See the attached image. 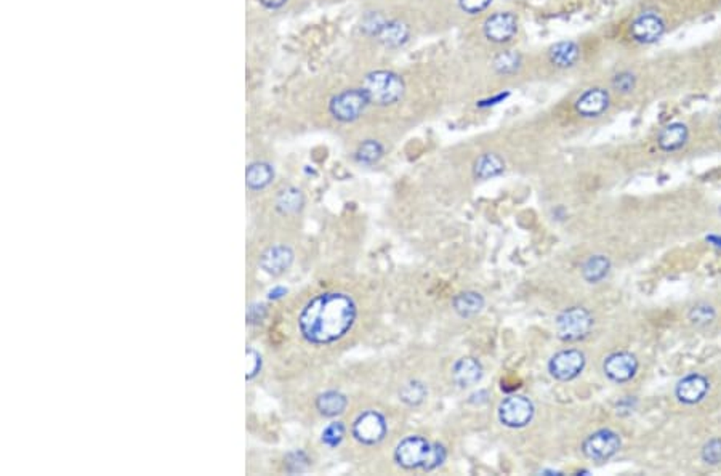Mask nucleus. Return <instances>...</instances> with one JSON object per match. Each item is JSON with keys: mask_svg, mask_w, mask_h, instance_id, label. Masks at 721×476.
I'll list each match as a JSON object with an SVG mask.
<instances>
[{"mask_svg": "<svg viewBox=\"0 0 721 476\" xmlns=\"http://www.w3.org/2000/svg\"><path fill=\"white\" fill-rule=\"evenodd\" d=\"M356 321V303L347 293H319L300 313L298 328L306 342L329 345L340 340Z\"/></svg>", "mask_w": 721, "mask_h": 476, "instance_id": "nucleus-1", "label": "nucleus"}, {"mask_svg": "<svg viewBox=\"0 0 721 476\" xmlns=\"http://www.w3.org/2000/svg\"><path fill=\"white\" fill-rule=\"evenodd\" d=\"M446 448L423 436H407L394 449V460L406 470H435L446 460Z\"/></svg>", "mask_w": 721, "mask_h": 476, "instance_id": "nucleus-2", "label": "nucleus"}, {"mask_svg": "<svg viewBox=\"0 0 721 476\" xmlns=\"http://www.w3.org/2000/svg\"><path fill=\"white\" fill-rule=\"evenodd\" d=\"M406 84L399 74L393 71H374L362 82V92L371 104L391 106L404 95Z\"/></svg>", "mask_w": 721, "mask_h": 476, "instance_id": "nucleus-3", "label": "nucleus"}, {"mask_svg": "<svg viewBox=\"0 0 721 476\" xmlns=\"http://www.w3.org/2000/svg\"><path fill=\"white\" fill-rule=\"evenodd\" d=\"M667 18L654 9L638 13L629 26L630 39L635 43H639V45H653V43L659 42L667 34Z\"/></svg>", "mask_w": 721, "mask_h": 476, "instance_id": "nucleus-4", "label": "nucleus"}, {"mask_svg": "<svg viewBox=\"0 0 721 476\" xmlns=\"http://www.w3.org/2000/svg\"><path fill=\"white\" fill-rule=\"evenodd\" d=\"M555 325L556 334L563 342H579L590 334L593 328V316L584 306H570V308L563 310L558 315Z\"/></svg>", "mask_w": 721, "mask_h": 476, "instance_id": "nucleus-5", "label": "nucleus"}, {"mask_svg": "<svg viewBox=\"0 0 721 476\" xmlns=\"http://www.w3.org/2000/svg\"><path fill=\"white\" fill-rule=\"evenodd\" d=\"M536 407L521 394H510L499 406V421L509 428H523L534 418Z\"/></svg>", "mask_w": 721, "mask_h": 476, "instance_id": "nucleus-6", "label": "nucleus"}, {"mask_svg": "<svg viewBox=\"0 0 721 476\" xmlns=\"http://www.w3.org/2000/svg\"><path fill=\"white\" fill-rule=\"evenodd\" d=\"M620 446L622 441L616 431L603 428L585 438L582 443V453L593 462H606L619 453Z\"/></svg>", "mask_w": 721, "mask_h": 476, "instance_id": "nucleus-7", "label": "nucleus"}, {"mask_svg": "<svg viewBox=\"0 0 721 476\" xmlns=\"http://www.w3.org/2000/svg\"><path fill=\"white\" fill-rule=\"evenodd\" d=\"M369 99L362 89H349L332 98L330 112L337 121L353 122L367 108Z\"/></svg>", "mask_w": 721, "mask_h": 476, "instance_id": "nucleus-8", "label": "nucleus"}, {"mask_svg": "<svg viewBox=\"0 0 721 476\" xmlns=\"http://www.w3.org/2000/svg\"><path fill=\"white\" fill-rule=\"evenodd\" d=\"M585 355L580 350H563L558 352L548 362V371L551 377L561 382H569L579 377L585 367Z\"/></svg>", "mask_w": 721, "mask_h": 476, "instance_id": "nucleus-9", "label": "nucleus"}, {"mask_svg": "<svg viewBox=\"0 0 721 476\" xmlns=\"http://www.w3.org/2000/svg\"><path fill=\"white\" fill-rule=\"evenodd\" d=\"M386 421L377 411H367L356 418L353 425V436L361 444L374 446L384 441L386 435Z\"/></svg>", "mask_w": 721, "mask_h": 476, "instance_id": "nucleus-10", "label": "nucleus"}, {"mask_svg": "<svg viewBox=\"0 0 721 476\" xmlns=\"http://www.w3.org/2000/svg\"><path fill=\"white\" fill-rule=\"evenodd\" d=\"M638 359L635 355L629 352H617L607 356L603 364V371L606 377L616 382V384H625L635 377L638 372Z\"/></svg>", "mask_w": 721, "mask_h": 476, "instance_id": "nucleus-11", "label": "nucleus"}, {"mask_svg": "<svg viewBox=\"0 0 721 476\" xmlns=\"http://www.w3.org/2000/svg\"><path fill=\"white\" fill-rule=\"evenodd\" d=\"M611 104L609 92L601 87H592V89L580 93V97L575 99L574 108L575 112L582 117L593 119L603 116Z\"/></svg>", "mask_w": 721, "mask_h": 476, "instance_id": "nucleus-12", "label": "nucleus"}, {"mask_svg": "<svg viewBox=\"0 0 721 476\" xmlns=\"http://www.w3.org/2000/svg\"><path fill=\"white\" fill-rule=\"evenodd\" d=\"M482 31H484L487 40L494 43H505L515 37L518 31V21L513 13L499 11V13L487 18Z\"/></svg>", "mask_w": 721, "mask_h": 476, "instance_id": "nucleus-13", "label": "nucleus"}, {"mask_svg": "<svg viewBox=\"0 0 721 476\" xmlns=\"http://www.w3.org/2000/svg\"><path fill=\"white\" fill-rule=\"evenodd\" d=\"M710 384L700 374H689L683 377L675 388V396L683 404H698L705 398Z\"/></svg>", "mask_w": 721, "mask_h": 476, "instance_id": "nucleus-14", "label": "nucleus"}, {"mask_svg": "<svg viewBox=\"0 0 721 476\" xmlns=\"http://www.w3.org/2000/svg\"><path fill=\"white\" fill-rule=\"evenodd\" d=\"M293 261V252L286 246H276L268 249L260 259V266L273 276L286 273Z\"/></svg>", "mask_w": 721, "mask_h": 476, "instance_id": "nucleus-15", "label": "nucleus"}, {"mask_svg": "<svg viewBox=\"0 0 721 476\" xmlns=\"http://www.w3.org/2000/svg\"><path fill=\"white\" fill-rule=\"evenodd\" d=\"M548 60L558 70H570L580 60V47L574 40H561L555 43L548 52Z\"/></svg>", "mask_w": 721, "mask_h": 476, "instance_id": "nucleus-16", "label": "nucleus"}, {"mask_svg": "<svg viewBox=\"0 0 721 476\" xmlns=\"http://www.w3.org/2000/svg\"><path fill=\"white\" fill-rule=\"evenodd\" d=\"M452 379L460 388H470L476 385L482 379L481 362L476 358H472V356H465V358L459 359L452 367Z\"/></svg>", "mask_w": 721, "mask_h": 476, "instance_id": "nucleus-17", "label": "nucleus"}, {"mask_svg": "<svg viewBox=\"0 0 721 476\" xmlns=\"http://www.w3.org/2000/svg\"><path fill=\"white\" fill-rule=\"evenodd\" d=\"M689 130L685 124L673 122L663 127L657 135V146L666 153L678 151L688 143Z\"/></svg>", "mask_w": 721, "mask_h": 476, "instance_id": "nucleus-18", "label": "nucleus"}, {"mask_svg": "<svg viewBox=\"0 0 721 476\" xmlns=\"http://www.w3.org/2000/svg\"><path fill=\"white\" fill-rule=\"evenodd\" d=\"M411 37V26L406 21L401 20H390L384 24V28L380 29L377 34V39L384 43V45L390 48H398L409 40Z\"/></svg>", "mask_w": 721, "mask_h": 476, "instance_id": "nucleus-19", "label": "nucleus"}, {"mask_svg": "<svg viewBox=\"0 0 721 476\" xmlns=\"http://www.w3.org/2000/svg\"><path fill=\"white\" fill-rule=\"evenodd\" d=\"M452 306L455 313L462 318H472L484 308V298L478 292H460L457 293L452 300Z\"/></svg>", "mask_w": 721, "mask_h": 476, "instance_id": "nucleus-20", "label": "nucleus"}, {"mask_svg": "<svg viewBox=\"0 0 721 476\" xmlns=\"http://www.w3.org/2000/svg\"><path fill=\"white\" fill-rule=\"evenodd\" d=\"M504 171H505V162L499 154L486 153L475 162V177L479 178V180L495 178V177H499V175L504 173Z\"/></svg>", "mask_w": 721, "mask_h": 476, "instance_id": "nucleus-21", "label": "nucleus"}, {"mask_svg": "<svg viewBox=\"0 0 721 476\" xmlns=\"http://www.w3.org/2000/svg\"><path fill=\"white\" fill-rule=\"evenodd\" d=\"M348 406V399L345 394L338 391H327L321 394L316 401L318 411L325 417H337L345 412Z\"/></svg>", "mask_w": 721, "mask_h": 476, "instance_id": "nucleus-22", "label": "nucleus"}, {"mask_svg": "<svg viewBox=\"0 0 721 476\" xmlns=\"http://www.w3.org/2000/svg\"><path fill=\"white\" fill-rule=\"evenodd\" d=\"M611 269V261L605 255H593L582 265V276L590 284H597L607 276Z\"/></svg>", "mask_w": 721, "mask_h": 476, "instance_id": "nucleus-23", "label": "nucleus"}, {"mask_svg": "<svg viewBox=\"0 0 721 476\" xmlns=\"http://www.w3.org/2000/svg\"><path fill=\"white\" fill-rule=\"evenodd\" d=\"M246 177H247V186L250 188V190L259 191L271 183L273 178H274V171H273L271 166L265 164V162H255V164L249 166Z\"/></svg>", "mask_w": 721, "mask_h": 476, "instance_id": "nucleus-24", "label": "nucleus"}, {"mask_svg": "<svg viewBox=\"0 0 721 476\" xmlns=\"http://www.w3.org/2000/svg\"><path fill=\"white\" fill-rule=\"evenodd\" d=\"M426 396H428V390H426L423 382H420V380L407 382V384L401 386V390H399V399L403 401L404 404L411 406V407H417L420 404H423Z\"/></svg>", "mask_w": 721, "mask_h": 476, "instance_id": "nucleus-25", "label": "nucleus"}, {"mask_svg": "<svg viewBox=\"0 0 721 476\" xmlns=\"http://www.w3.org/2000/svg\"><path fill=\"white\" fill-rule=\"evenodd\" d=\"M303 194L302 191L296 190V188H287V190L282 191L278 198V202H276V207L281 212V214L288 215L296 214L300 209L303 207Z\"/></svg>", "mask_w": 721, "mask_h": 476, "instance_id": "nucleus-26", "label": "nucleus"}, {"mask_svg": "<svg viewBox=\"0 0 721 476\" xmlns=\"http://www.w3.org/2000/svg\"><path fill=\"white\" fill-rule=\"evenodd\" d=\"M519 66H521V55L513 52V50L499 53L494 60V70L495 72L502 74V76L515 74L519 70Z\"/></svg>", "mask_w": 721, "mask_h": 476, "instance_id": "nucleus-27", "label": "nucleus"}, {"mask_svg": "<svg viewBox=\"0 0 721 476\" xmlns=\"http://www.w3.org/2000/svg\"><path fill=\"white\" fill-rule=\"evenodd\" d=\"M381 156H384V146L375 140H366L364 143H361L356 151V159L361 164H375L381 159Z\"/></svg>", "mask_w": 721, "mask_h": 476, "instance_id": "nucleus-28", "label": "nucleus"}, {"mask_svg": "<svg viewBox=\"0 0 721 476\" xmlns=\"http://www.w3.org/2000/svg\"><path fill=\"white\" fill-rule=\"evenodd\" d=\"M715 308L710 305L707 303H698L694 305L691 310H689L688 313V319L691 321V324L698 325V328H704V325H708L713 323L715 319Z\"/></svg>", "mask_w": 721, "mask_h": 476, "instance_id": "nucleus-29", "label": "nucleus"}, {"mask_svg": "<svg viewBox=\"0 0 721 476\" xmlns=\"http://www.w3.org/2000/svg\"><path fill=\"white\" fill-rule=\"evenodd\" d=\"M636 82L638 79L635 74L630 71H620L612 77V89L620 95H629L636 89Z\"/></svg>", "mask_w": 721, "mask_h": 476, "instance_id": "nucleus-30", "label": "nucleus"}, {"mask_svg": "<svg viewBox=\"0 0 721 476\" xmlns=\"http://www.w3.org/2000/svg\"><path fill=\"white\" fill-rule=\"evenodd\" d=\"M702 460L707 465H720L721 463V438H713L708 441L700 453Z\"/></svg>", "mask_w": 721, "mask_h": 476, "instance_id": "nucleus-31", "label": "nucleus"}, {"mask_svg": "<svg viewBox=\"0 0 721 476\" xmlns=\"http://www.w3.org/2000/svg\"><path fill=\"white\" fill-rule=\"evenodd\" d=\"M385 23H386L385 16L379 13V11H369V13L364 16V20H362L361 28L366 34L377 37V34L380 33V29L384 28Z\"/></svg>", "mask_w": 721, "mask_h": 476, "instance_id": "nucleus-32", "label": "nucleus"}, {"mask_svg": "<svg viewBox=\"0 0 721 476\" xmlns=\"http://www.w3.org/2000/svg\"><path fill=\"white\" fill-rule=\"evenodd\" d=\"M343 436H345V427H343V423H340V422H334V423H330L329 427L324 430V433H322V443H324V444H327L329 448H335V446H338V444L342 443Z\"/></svg>", "mask_w": 721, "mask_h": 476, "instance_id": "nucleus-33", "label": "nucleus"}, {"mask_svg": "<svg viewBox=\"0 0 721 476\" xmlns=\"http://www.w3.org/2000/svg\"><path fill=\"white\" fill-rule=\"evenodd\" d=\"M308 465H310V460H308V457L305 455V453L288 454L287 462H286V467L291 473H302V472H305Z\"/></svg>", "mask_w": 721, "mask_h": 476, "instance_id": "nucleus-34", "label": "nucleus"}, {"mask_svg": "<svg viewBox=\"0 0 721 476\" xmlns=\"http://www.w3.org/2000/svg\"><path fill=\"white\" fill-rule=\"evenodd\" d=\"M492 0H459L460 9L470 15H476L484 11L489 5H491Z\"/></svg>", "mask_w": 721, "mask_h": 476, "instance_id": "nucleus-35", "label": "nucleus"}, {"mask_svg": "<svg viewBox=\"0 0 721 476\" xmlns=\"http://www.w3.org/2000/svg\"><path fill=\"white\" fill-rule=\"evenodd\" d=\"M261 358L254 348L247 350V380H252L260 372Z\"/></svg>", "mask_w": 721, "mask_h": 476, "instance_id": "nucleus-36", "label": "nucleus"}, {"mask_svg": "<svg viewBox=\"0 0 721 476\" xmlns=\"http://www.w3.org/2000/svg\"><path fill=\"white\" fill-rule=\"evenodd\" d=\"M266 316V308L263 305H252L247 310V321L250 324H259Z\"/></svg>", "mask_w": 721, "mask_h": 476, "instance_id": "nucleus-37", "label": "nucleus"}, {"mask_svg": "<svg viewBox=\"0 0 721 476\" xmlns=\"http://www.w3.org/2000/svg\"><path fill=\"white\" fill-rule=\"evenodd\" d=\"M509 97V93H500V95L494 97V98H489V99H482V102L478 103V106H481V108H487V106H494V104H499L500 102H504V99Z\"/></svg>", "mask_w": 721, "mask_h": 476, "instance_id": "nucleus-38", "label": "nucleus"}, {"mask_svg": "<svg viewBox=\"0 0 721 476\" xmlns=\"http://www.w3.org/2000/svg\"><path fill=\"white\" fill-rule=\"evenodd\" d=\"M260 2L265 5L266 9H271V10H276V9H281L282 5H284L287 0H260Z\"/></svg>", "mask_w": 721, "mask_h": 476, "instance_id": "nucleus-39", "label": "nucleus"}, {"mask_svg": "<svg viewBox=\"0 0 721 476\" xmlns=\"http://www.w3.org/2000/svg\"><path fill=\"white\" fill-rule=\"evenodd\" d=\"M707 242H710L712 246H715L717 249H721V236H707Z\"/></svg>", "mask_w": 721, "mask_h": 476, "instance_id": "nucleus-40", "label": "nucleus"}, {"mask_svg": "<svg viewBox=\"0 0 721 476\" xmlns=\"http://www.w3.org/2000/svg\"><path fill=\"white\" fill-rule=\"evenodd\" d=\"M286 292L287 291L284 289V287H278V289L269 292V298H281L282 296H286Z\"/></svg>", "mask_w": 721, "mask_h": 476, "instance_id": "nucleus-41", "label": "nucleus"}, {"mask_svg": "<svg viewBox=\"0 0 721 476\" xmlns=\"http://www.w3.org/2000/svg\"><path fill=\"white\" fill-rule=\"evenodd\" d=\"M718 130L721 131V116H720V119H718Z\"/></svg>", "mask_w": 721, "mask_h": 476, "instance_id": "nucleus-42", "label": "nucleus"}]
</instances>
